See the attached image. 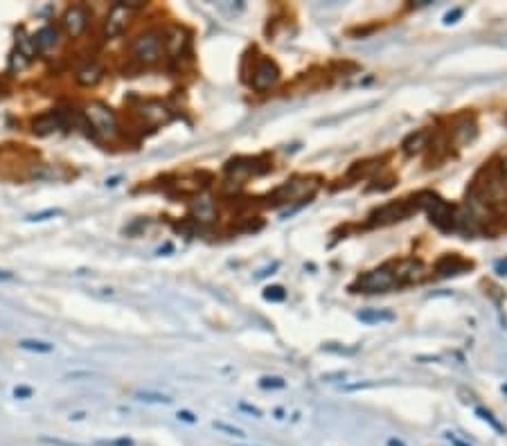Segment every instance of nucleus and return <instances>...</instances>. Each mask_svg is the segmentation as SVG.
<instances>
[{
    "instance_id": "f257e3e1",
    "label": "nucleus",
    "mask_w": 507,
    "mask_h": 446,
    "mask_svg": "<svg viewBox=\"0 0 507 446\" xmlns=\"http://www.w3.org/2000/svg\"><path fill=\"white\" fill-rule=\"evenodd\" d=\"M83 115H86V120H88V127L93 129L99 137H104V140H113V137L120 133L118 115H115V111L109 104L90 102L86 104V109H83Z\"/></svg>"
},
{
    "instance_id": "f03ea898",
    "label": "nucleus",
    "mask_w": 507,
    "mask_h": 446,
    "mask_svg": "<svg viewBox=\"0 0 507 446\" xmlns=\"http://www.w3.org/2000/svg\"><path fill=\"white\" fill-rule=\"evenodd\" d=\"M133 59L140 66H156L165 55V36L156 32V29H149V32L140 34L131 45Z\"/></svg>"
},
{
    "instance_id": "7ed1b4c3",
    "label": "nucleus",
    "mask_w": 507,
    "mask_h": 446,
    "mask_svg": "<svg viewBox=\"0 0 507 446\" xmlns=\"http://www.w3.org/2000/svg\"><path fill=\"white\" fill-rule=\"evenodd\" d=\"M320 181L311 176H300V179H291L282 187L273 192L275 203H294V201H307L318 192Z\"/></svg>"
},
{
    "instance_id": "20e7f679",
    "label": "nucleus",
    "mask_w": 507,
    "mask_h": 446,
    "mask_svg": "<svg viewBox=\"0 0 507 446\" xmlns=\"http://www.w3.org/2000/svg\"><path fill=\"white\" fill-rule=\"evenodd\" d=\"M395 287H397L395 273L390 271V268L381 266V268H374V271H367L361 275V278L350 287V291L352 293H386V291L395 289Z\"/></svg>"
},
{
    "instance_id": "39448f33",
    "label": "nucleus",
    "mask_w": 507,
    "mask_h": 446,
    "mask_svg": "<svg viewBox=\"0 0 507 446\" xmlns=\"http://www.w3.org/2000/svg\"><path fill=\"white\" fill-rule=\"evenodd\" d=\"M421 198H426V201H419L417 205H424L428 217H431V223L442 230V233H451V230H456V207L451 203H447L444 198L435 196V194H421Z\"/></svg>"
},
{
    "instance_id": "423d86ee",
    "label": "nucleus",
    "mask_w": 507,
    "mask_h": 446,
    "mask_svg": "<svg viewBox=\"0 0 507 446\" xmlns=\"http://www.w3.org/2000/svg\"><path fill=\"white\" fill-rule=\"evenodd\" d=\"M415 210H417V203H411V201L388 203L370 214V226H390V223L404 221V219H408Z\"/></svg>"
},
{
    "instance_id": "0eeeda50",
    "label": "nucleus",
    "mask_w": 507,
    "mask_h": 446,
    "mask_svg": "<svg viewBox=\"0 0 507 446\" xmlns=\"http://www.w3.org/2000/svg\"><path fill=\"white\" fill-rule=\"evenodd\" d=\"M280 81V68L275 61L271 59H259L255 68H252V79H250V86L257 90V93H264V90L273 88L275 83Z\"/></svg>"
},
{
    "instance_id": "6e6552de",
    "label": "nucleus",
    "mask_w": 507,
    "mask_h": 446,
    "mask_svg": "<svg viewBox=\"0 0 507 446\" xmlns=\"http://www.w3.org/2000/svg\"><path fill=\"white\" fill-rule=\"evenodd\" d=\"M395 280L397 284H419L421 280H426V264L421 259H415V257H408V259H402L399 264L395 266Z\"/></svg>"
},
{
    "instance_id": "1a4fd4ad",
    "label": "nucleus",
    "mask_w": 507,
    "mask_h": 446,
    "mask_svg": "<svg viewBox=\"0 0 507 446\" xmlns=\"http://www.w3.org/2000/svg\"><path fill=\"white\" fill-rule=\"evenodd\" d=\"M129 21H131V10H127V7H122L120 3H115L111 7V12L106 14V21H104V36L106 38H118L127 32L129 27Z\"/></svg>"
},
{
    "instance_id": "9d476101",
    "label": "nucleus",
    "mask_w": 507,
    "mask_h": 446,
    "mask_svg": "<svg viewBox=\"0 0 507 446\" xmlns=\"http://www.w3.org/2000/svg\"><path fill=\"white\" fill-rule=\"evenodd\" d=\"M88 23H90V12L83 5L68 7L66 14H64V27H66L68 36H73V38L81 36L83 32H86Z\"/></svg>"
},
{
    "instance_id": "9b49d317",
    "label": "nucleus",
    "mask_w": 507,
    "mask_h": 446,
    "mask_svg": "<svg viewBox=\"0 0 507 446\" xmlns=\"http://www.w3.org/2000/svg\"><path fill=\"white\" fill-rule=\"evenodd\" d=\"M476 189H478L480 194L487 198L489 205L491 203H505L507 201V181L501 176V172H496V169H489L485 187L476 185Z\"/></svg>"
},
{
    "instance_id": "f8f14e48",
    "label": "nucleus",
    "mask_w": 507,
    "mask_h": 446,
    "mask_svg": "<svg viewBox=\"0 0 507 446\" xmlns=\"http://www.w3.org/2000/svg\"><path fill=\"white\" fill-rule=\"evenodd\" d=\"M138 113H140V118L144 120V124H149V127L167 124V122L172 120V113L167 111V106L156 102V99H151V102H144L140 109H138Z\"/></svg>"
},
{
    "instance_id": "ddd939ff",
    "label": "nucleus",
    "mask_w": 507,
    "mask_h": 446,
    "mask_svg": "<svg viewBox=\"0 0 507 446\" xmlns=\"http://www.w3.org/2000/svg\"><path fill=\"white\" fill-rule=\"evenodd\" d=\"M190 212H192V217H194V221L198 223L217 221V203H214V198L207 194L196 196L190 205Z\"/></svg>"
},
{
    "instance_id": "4468645a",
    "label": "nucleus",
    "mask_w": 507,
    "mask_h": 446,
    "mask_svg": "<svg viewBox=\"0 0 507 446\" xmlns=\"http://www.w3.org/2000/svg\"><path fill=\"white\" fill-rule=\"evenodd\" d=\"M471 266H473L471 261H467V259L458 257V255H444V257L437 259L435 273L440 275V278H453V275H460V273L469 271Z\"/></svg>"
},
{
    "instance_id": "2eb2a0df",
    "label": "nucleus",
    "mask_w": 507,
    "mask_h": 446,
    "mask_svg": "<svg viewBox=\"0 0 507 446\" xmlns=\"http://www.w3.org/2000/svg\"><path fill=\"white\" fill-rule=\"evenodd\" d=\"M476 135H478V127H476L473 118H465L460 120L456 127L451 131V140L458 144V147H465V144H469L476 140Z\"/></svg>"
},
{
    "instance_id": "dca6fc26",
    "label": "nucleus",
    "mask_w": 507,
    "mask_h": 446,
    "mask_svg": "<svg viewBox=\"0 0 507 446\" xmlns=\"http://www.w3.org/2000/svg\"><path fill=\"white\" fill-rule=\"evenodd\" d=\"M59 43H61V34H59V29L57 27H52V25H45V27H41L36 32V36H34V45L41 52H50V50H57L59 48Z\"/></svg>"
},
{
    "instance_id": "f3484780",
    "label": "nucleus",
    "mask_w": 507,
    "mask_h": 446,
    "mask_svg": "<svg viewBox=\"0 0 507 446\" xmlns=\"http://www.w3.org/2000/svg\"><path fill=\"white\" fill-rule=\"evenodd\" d=\"M428 142H431V133H428L426 129H419L406 137V140L402 142V149H404L406 156H417L419 151H424L428 147Z\"/></svg>"
},
{
    "instance_id": "a211bd4d",
    "label": "nucleus",
    "mask_w": 507,
    "mask_h": 446,
    "mask_svg": "<svg viewBox=\"0 0 507 446\" xmlns=\"http://www.w3.org/2000/svg\"><path fill=\"white\" fill-rule=\"evenodd\" d=\"M102 77H104V68L102 66H99V64H86L83 68L77 70L75 79H77L79 86L90 88V86H97V83L102 81Z\"/></svg>"
},
{
    "instance_id": "6ab92c4d",
    "label": "nucleus",
    "mask_w": 507,
    "mask_h": 446,
    "mask_svg": "<svg viewBox=\"0 0 507 446\" xmlns=\"http://www.w3.org/2000/svg\"><path fill=\"white\" fill-rule=\"evenodd\" d=\"M61 127H64V120H61L59 113H45V115H41V118H36L32 122V131L36 135H50Z\"/></svg>"
},
{
    "instance_id": "aec40b11",
    "label": "nucleus",
    "mask_w": 507,
    "mask_h": 446,
    "mask_svg": "<svg viewBox=\"0 0 507 446\" xmlns=\"http://www.w3.org/2000/svg\"><path fill=\"white\" fill-rule=\"evenodd\" d=\"M165 48L172 52L174 57H179L183 50L187 48V32L183 27H174L169 36L165 38Z\"/></svg>"
},
{
    "instance_id": "412c9836",
    "label": "nucleus",
    "mask_w": 507,
    "mask_h": 446,
    "mask_svg": "<svg viewBox=\"0 0 507 446\" xmlns=\"http://www.w3.org/2000/svg\"><path fill=\"white\" fill-rule=\"evenodd\" d=\"M356 318L361 322H367V325H379V322H393L395 313L393 311H381V309H365V311H359Z\"/></svg>"
},
{
    "instance_id": "4be33fe9",
    "label": "nucleus",
    "mask_w": 507,
    "mask_h": 446,
    "mask_svg": "<svg viewBox=\"0 0 507 446\" xmlns=\"http://www.w3.org/2000/svg\"><path fill=\"white\" fill-rule=\"evenodd\" d=\"M18 347L25 352H36V354H50L55 350V345L48 341H36V338H23L18 341Z\"/></svg>"
},
{
    "instance_id": "5701e85b",
    "label": "nucleus",
    "mask_w": 507,
    "mask_h": 446,
    "mask_svg": "<svg viewBox=\"0 0 507 446\" xmlns=\"http://www.w3.org/2000/svg\"><path fill=\"white\" fill-rule=\"evenodd\" d=\"M135 399H140V402H147V404H172V397L160 395V392H149V390H138L135 392Z\"/></svg>"
},
{
    "instance_id": "b1692460",
    "label": "nucleus",
    "mask_w": 507,
    "mask_h": 446,
    "mask_svg": "<svg viewBox=\"0 0 507 446\" xmlns=\"http://www.w3.org/2000/svg\"><path fill=\"white\" fill-rule=\"evenodd\" d=\"M476 415H478V417H480L482 421H487V424H489L491 428H494L496 433H501V435H505V433H507L505 426H503L501 421H498V419H496L494 415H491L487 408H482V406H476Z\"/></svg>"
},
{
    "instance_id": "393cba45",
    "label": "nucleus",
    "mask_w": 507,
    "mask_h": 446,
    "mask_svg": "<svg viewBox=\"0 0 507 446\" xmlns=\"http://www.w3.org/2000/svg\"><path fill=\"white\" fill-rule=\"evenodd\" d=\"M212 426L217 428V430H221V433L230 435V437H246V433H244L242 428H237L233 424H226V421H212Z\"/></svg>"
},
{
    "instance_id": "a878e982",
    "label": "nucleus",
    "mask_w": 507,
    "mask_h": 446,
    "mask_svg": "<svg viewBox=\"0 0 507 446\" xmlns=\"http://www.w3.org/2000/svg\"><path fill=\"white\" fill-rule=\"evenodd\" d=\"M284 298H287V291H284L282 287H266L264 289V300H268V302H282Z\"/></svg>"
},
{
    "instance_id": "bb28decb",
    "label": "nucleus",
    "mask_w": 507,
    "mask_h": 446,
    "mask_svg": "<svg viewBox=\"0 0 507 446\" xmlns=\"http://www.w3.org/2000/svg\"><path fill=\"white\" fill-rule=\"evenodd\" d=\"M376 169H381V163H376V160H372V163H356V167L352 169V176H356V174L367 176V174L376 172Z\"/></svg>"
},
{
    "instance_id": "cd10ccee",
    "label": "nucleus",
    "mask_w": 507,
    "mask_h": 446,
    "mask_svg": "<svg viewBox=\"0 0 507 446\" xmlns=\"http://www.w3.org/2000/svg\"><path fill=\"white\" fill-rule=\"evenodd\" d=\"M38 442H41V444H48V446H88V444H79V442H66V440H59V437H38Z\"/></svg>"
},
{
    "instance_id": "c85d7f7f",
    "label": "nucleus",
    "mask_w": 507,
    "mask_h": 446,
    "mask_svg": "<svg viewBox=\"0 0 507 446\" xmlns=\"http://www.w3.org/2000/svg\"><path fill=\"white\" fill-rule=\"evenodd\" d=\"M95 446H135L129 437H118V440H97Z\"/></svg>"
},
{
    "instance_id": "c756f323",
    "label": "nucleus",
    "mask_w": 507,
    "mask_h": 446,
    "mask_svg": "<svg viewBox=\"0 0 507 446\" xmlns=\"http://www.w3.org/2000/svg\"><path fill=\"white\" fill-rule=\"evenodd\" d=\"M259 388H284V379H280V376H264L262 381H259Z\"/></svg>"
},
{
    "instance_id": "7c9ffc66",
    "label": "nucleus",
    "mask_w": 507,
    "mask_h": 446,
    "mask_svg": "<svg viewBox=\"0 0 507 446\" xmlns=\"http://www.w3.org/2000/svg\"><path fill=\"white\" fill-rule=\"evenodd\" d=\"M29 59L25 55H21V52H14L12 55V70H23V68H27Z\"/></svg>"
},
{
    "instance_id": "2f4dec72",
    "label": "nucleus",
    "mask_w": 507,
    "mask_h": 446,
    "mask_svg": "<svg viewBox=\"0 0 507 446\" xmlns=\"http://www.w3.org/2000/svg\"><path fill=\"white\" fill-rule=\"evenodd\" d=\"M463 14H465L463 7H456V10L444 14V23H447V25H451V23H458V18H463Z\"/></svg>"
},
{
    "instance_id": "473e14b6",
    "label": "nucleus",
    "mask_w": 507,
    "mask_h": 446,
    "mask_svg": "<svg viewBox=\"0 0 507 446\" xmlns=\"http://www.w3.org/2000/svg\"><path fill=\"white\" fill-rule=\"evenodd\" d=\"M61 210H45V212H38V214H32V217H27L29 221H45L50 217H59Z\"/></svg>"
},
{
    "instance_id": "72a5a7b5",
    "label": "nucleus",
    "mask_w": 507,
    "mask_h": 446,
    "mask_svg": "<svg viewBox=\"0 0 507 446\" xmlns=\"http://www.w3.org/2000/svg\"><path fill=\"white\" fill-rule=\"evenodd\" d=\"M32 395H34V390L29 386H16V388H14V397H16V399H29Z\"/></svg>"
},
{
    "instance_id": "f704fd0d",
    "label": "nucleus",
    "mask_w": 507,
    "mask_h": 446,
    "mask_svg": "<svg viewBox=\"0 0 507 446\" xmlns=\"http://www.w3.org/2000/svg\"><path fill=\"white\" fill-rule=\"evenodd\" d=\"M444 440H447L451 446H471L469 442H465V440H460V437L456 435V433H444Z\"/></svg>"
},
{
    "instance_id": "c9c22d12",
    "label": "nucleus",
    "mask_w": 507,
    "mask_h": 446,
    "mask_svg": "<svg viewBox=\"0 0 507 446\" xmlns=\"http://www.w3.org/2000/svg\"><path fill=\"white\" fill-rule=\"evenodd\" d=\"M176 417H179L181 421H185V424H194V421H196V415L190 412V410H179Z\"/></svg>"
},
{
    "instance_id": "e433bc0d",
    "label": "nucleus",
    "mask_w": 507,
    "mask_h": 446,
    "mask_svg": "<svg viewBox=\"0 0 507 446\" xmlns=\"http://www.w3.org/2000/svg\"><path fill=\"white\" fill-rule=\"evenodd\" d=\"M239 410L252 415V417H262V410L255 408V406H248V404H239Z\"/></svg>"
},
{
    "instance_id": "4c0bfd02",
    "label": "nucleus",
    "mask_w": 507,
    "mask_h": 446,
    "mask_svg": "<svg viewBox=\"0 0 507 446\" xmlns=\"http://www.w3.org/2000/svg\"><path fill=\"white\" fill-rule=\"evenodd\" d=\"M280 264H278V261H275V264H271V266H268V268H264V271H259L257 275H255V280H262L264 278V275H268V273H273L275 271V268H278Z\"/></svg>"
},
{
    "instance_id": "58836bf2",
    "label": "nucleus",
    "mask_w": 507,
    "mask_h": 446,
    "mask_svg": "<svg viewBox=\"0 0 507 446\" xmlns=\"http://www.w3.org/2000/svg\"><path fill=\"white\" fill-rule=\"evenodd\" d=\"M498 172H501V176L507 181V156H503L501 165H498Z\"/></svg>"
},
{
    "instance_id": "ea45409f",
    "label": "nucleus",
    "mask_w": 507,
    "mask_h": 446,
    "mask_svg": "<svg viewBox=\"0 0 507 446\" xmlns=\"http://www.w3.org/2000/svg\"><path fill=\"white\" fill-rule=\"evenodd\" d=\"M496 273L498 275H507V261H498V264H496Z\"/></svg>"
},
{
    "instance_id": "a19ab883",
    "label": "nucleus",
    "mask_w": 507,
    "mask_h": 446,
    "mask_svg": "<svg viewBox=\"0 0 507 446\" xmlns=\"http://www.w3.org/2000/svg\"><path fill=\"white\" fill-rule=\"evenodd\" d=\"M386 446H406V444L399 440V437H390V440L386 442Z\"/></svg>"
},
{
    "instance_id": "79ce46f5",
    "label": "nucleus",
    "mask_w": 507,
    "mask_h": 446,
    "mask_svg": "<svg viewBox=\"0 0 507 446\" xmlns=\"http://www.w3.org/2000/svg\"><path fill=\"white\" fill-rule=\"evenodd\" d=\"M86 417V412H73L70 415V421H79V419H83Z\"/></svg>"
}]
</instances>
